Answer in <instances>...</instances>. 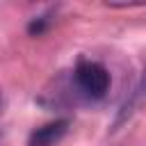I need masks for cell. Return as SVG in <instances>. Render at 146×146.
Instances as JSON below:
<instances>
[{
  "label": "cell",
  "mask_w": 146,
  "mask_h": 146,
  "mask_svg": "<svg viewBox=\"0 0 146 146\" xmlns=\"http://www.w3.org/2000/svg\"><path fill=\"white\" fill-rule=\"evenodd\" d=\"M68 130V121L66 119H57L50 123H43L39 128H34L27 137V146H55Z\"/></svg>",
  "instance_id": "7a4b0ae2"
},
{
  "label": "cell",
  "mask_w": 146,
  "mask_h": 146,
  "mask_svg": "<svg viewBox=\"0 0 146 146\" xmlns=\"http://www.w3.org/2000/svg\"><path fill=\"white\" fill-rule=\"evenodd\" d=\"M110 71L94 59H80L73 68V89L84 100H103L110 91Z\"/></svg>",
  "instance_id": "6da1fadb"
},
{
  "label": "cell",
  "mask_w": 146,
  "mask_h": 146,
  "mask_svg": "<svg viewBox=\"0 0 146 146\" xmlns=\"http://www.w3.org/2000/svg\"><path fill=\"white\" fill-rule=\"evenodd\" d=\"M2 107H5V98H2V91H0V114H2Z\"/></svg>",
  "instance_id": "3957f363"
}]
</instances>
